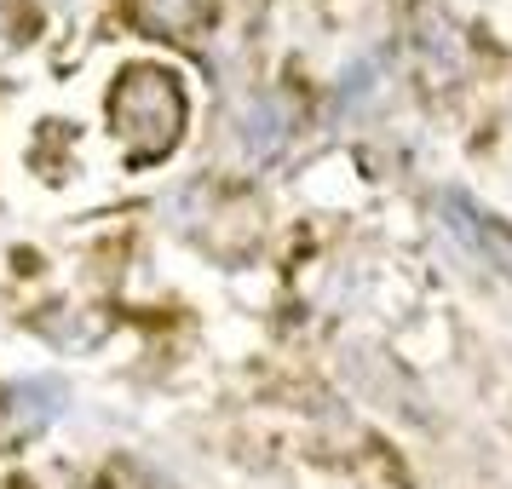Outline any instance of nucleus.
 Segmentation results:
<instances>
[{"label":"nucleus","instance_id":"obj_1","mask_svg":"<svg viewBox=\"0 0 512 489\" xmlns=\"http://www.w3.org/2000/svg\"><path fill=\"white\" fill-rule=\"evenodd\" d=\"M104 116H110V133L121 139V150H127L133 167L167 162L190 127L185 81L167 70V64H127L116 75V87H110Z\"/></svg>","mask_w":512,"mask_h":489},{"label":"nucleus","instance_id":"obj_2","mask_svg":"<svg viewBox=\"0 0 512 489\" xmlns=\"http://www.w3.org/2000/svg\"><path fill=\"white\" fill-rule=\"evenodd\" d=\"M443 225L455 231V242L484 265L489 277H501L512 288V225H501L495 213L478 208L461 190H443Z\"/></svg>","mask_w":512,"mask_h":489},{"label":"nucleus","instance_id":"obj_3","mask_svg":"<svg viewBox=\"0 0 512 489\" xmlns=\"http://www.w3.org/2000/svg\"><path fill=\"white\" fill-rule=\"evenodd\" d=\"M58 386L52 380H18L12 392H6V403H0V415H6V426H12V438H29V432H41L47 420H58Z\"/></svg>","mask_w":512,"mask_h":489},{"label":"nucleus","instance_id":"obj_4","mask_svg":"<svg viewBox=\"0 0 512 489\" xmlns=\"http://www.w3.org/2000/svg\"><path fill=\"white\" fill-rule=\"evenodd\" d=\"M133 18L156 35H196L213 18V0H133Z\"/></svg>","mask_w":512,"mask_h":489},{"label":"nucleus","instance_id":"obj_5","mask_svg":"<svg viewBox=\"0 0 512 489\" xmlns=\"http://www.w3.org/2000/svg\"><path fill=\"white\" fill-rule=\"evenodd\" d=\"M242 139L254 144L259 156H271L282 139H288V110H282L277 98H265V104H254V116H248V127H242Z\"/></svg>","mask_w":512,"mask_h":489}]
</instances>
